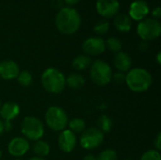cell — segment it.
Listing matches in <instances>:
<instances>
[{"instance_id":"6da1fadb","label":"cell","mask_w":161,"mask_h":160,"mask_svg":"<svg viewBox=\"0 0 161 160\" xmlns=\"http://www.w3.org/2000/svg\"><path fill=\"white\" fill-rule=\"evenodd\" d=\"M151 74L143 68L130 69L125 74V84L133 92L142 93L147 91L152 86Z\"/></svg>"},{"instance_id":"7a4b0ae2","label":"cell","mask_w":161,"mask_h":160,"mask_svg":"<svg viewBox=\"0 0 161 160\" xmlns=\"http://www.w3.org/2000/svg\"><path fill=\"white\" fill-rule=\"evenodd\" d=\"M80 15L73 8H62L57 14L56 25L63 34L71 35L75 33L80 27Z\"/></svg>"},{"instance_id":"3957f363","label":"cell","mask_w":161,"mask_h":160,"mask_svg":"<svg viewBox=\"0 0 161 160\" xmlns=\"http://www.w3.org/2000/svg\"><path fill=\"white\" fill-rule=\"evenodd\" d=\"M43 89L51 94H59L66 87V77L58 69L49 67L43 71L41 76Z\"/></svg>"},{"instance_id":"277c9868","label":"cell","mask_w":161,"mask_h":160,"mask_svg":"<svg viewBox=\"0 0 161 160\" xmlns=\"http://www.w3.org/2000/svg\"><path fill=\"white\" fill-rule=\"evenodd\" d=\"M44 120L47 126L56 132H61L65 130L69 122L67 113L58 106L50 107L45 112Z\"/></svg>"},{"instance_id":"5b68a950","label":"cell","mask_w":161,"mask_h":160,"mask_svg":"<svg viewBox=\"0 0 161 160\" xmlns=\"http://www.w3.org/2000/svg\"><path fill=\"white\" fill-rule=\"evenodd\" d=\"M21 131L27 141H37L44 135V126L42 122L37 117L26 116L21 124Z\"/></svg>"},{"instance_id":"8992f818","label":"cell","mask_w":161,"mask_h":160,"mask_svg":"<svg viewBox=\"0 0 161 160\" xmlns=\"http://www.w3.org/2000/svg\"><path fill=\"white\" fill-rule=\"evenodd\" d=\"M111 67L104 60H95L90 66L91 79L98 86H106L111 81L112 76Z\"/></svg>"},{"instance_id":"52a82bcc","label":"cell","mask_w":161,"mask_h":160,"mask_svg":"<svg viewBox=\"0 0 161 160\" xmlns=\"http://www.w3.org/2000/svg\"><path fill=\"white\" fill-rule=\"evenodd\" d=\"M137 31L139 36L144 41H153L160 36L161 24L158 20L156 19H143L139 23Z\"/></svg>"},{"instance_id":"ba28073f","label":"cell","mask_w":161,"mask_h":160,"mask_svg":"<svg viewBox=\"0 0 161 160\" xmlns=\"http://www.w3.org/2000/svg\"><path fill=\"white\" fill-rule=\"evenodd\" d=\"M105 134L96 127L85 129L79 139L81 147L85 150H93L99 147L104 141Z\"/></svg>"},{"instance_id":"9c48e42d","label":"cell","mask_w":161,"mask_h":160,"mask_svg":"<svg viewBox=\"0 0 161 160\" xmlns=\"http://www.w3.org/2000/svg\"><path fill=\"white\" fill-rule=\"evenodd\" d=\"M106 42L99 37H91L84 41L82 49L87 56H99L106 51Z\"/></svg>"},{"instance_id":"30bf717a","label":"cell","mask_w":161,"mask_h":160,"mask_svg":"<svg viewBox=\"0 0 161 160\" xmlns=\"http://www.w3.org/2000/svg\"><path fill=\"white\" fill-rule=\"evenodd\" d=\"M30 148L28 141L24 137L13 138L8 145V152L14 157H21L25 156Z\"/></svg>"},{"instance_id":"8fae6325","label":"cell","mask_w":161,"mask_h":160,"mask_svg":"<svg viewBox=\"0 0 161 160\" xmlns=\"http://www.w3.org/2000/svg\"><path fill=\"white\" fill-rule=\"evenodd\" d=\"M58 144L59 149L64 153H71L74 151V149L76 147L77 144V138L75 133H73L69 129H65L60 132L58 139Z\"/></svg>"},{"instance_id":"7c38bea8","label":"cell","mask_w":161,"mask_h":160,"mask_svg":"<svg viewBox=\"0 0 161 160\" xmlns=\"http://www.w3.org/2000/svg\"><path fill=\"white\" fill-rule=\"evenodd\" d=\"M96 9L100 15L109 18L118 13L120 4L118 0H97Z\"/></svg>"},{"instance_id":"4fadbf2b","label":"cell","mask_w":161,"mask_h":160,"mask_svg":"<svg viewBox=\"0 0 161 160\" xmlns=\"http://www.w3.org/2000/svg\"><path fill=\"white\" fill-rule=\"evenodd\" d=\"M20 73L18 64L10 59L0 61V77L5 80H10L17 77Z\"/></svg>"},{"instance_id":"5bb4252c","label":"cell","mask_w":161,"mask_h":160,"mask_svg":"<svg viewBox=\"0 0 161 160\" xmlns=\"http://www.w3.org/2000/svg\"><path fill=\"white\" fill-rule=\"evenodd\" d=\"M149 12V7L147 3L143 0L134 1L130 6L129 15L133 20L142 21Z\"/></svg>"},{"instance_id":"9a60e30c","label":"cell","mask_w":161,"mask_h":160,"mask_svg":"<svg viewBox=\"0 0 161 160\" xmlns=\"http://www.w3.org/2000/svg\"><path fill=\"white\" fill-rule=\"evenodd\" d=\"M20 114V106L14 102H6L1 105L0 117L5 122H11Z\"/></svg>"},{"instance_id":"2e32d148","label":"cell","mask_w":161,"mask_h":160,"mask_svg":"<svg viewBox=\"0 0 161 160\" xmlns=\"http://www.w3.org/2000/svg\"><path fill=\"white\" fill-rule=\"evenodd\" d=\"M113 65L121 73H127L132 66L131 57L125 52H119L115 55L113 58Z\"/></svg>"},{"instance_id":"e0dca14e","label":"cell","mask_w":161,"mask_h":160,"mask_svg":"<svg viewBox=\"0 0 161 160\" xmlns=\"http://www.w3.org/2000/svg\"><path fill=\"white\" fill-rule=\"evenodd\" d=\"M113 23L116 28L121 32H128L132 26L131 18L126 14H118L115 17Z\"/></svg>"},{"instance_id":"ac0fdd59","label":"cell","mask_w":161,"mask_h":160,"mask_svg":"<svg viewBox=\"0 0 161 160\" xmlns=\"http://www.w3.org/2000/svg\"><path fill=\"white\" fill-rule=\"evenodd\" d=\"M91 65H92V58L91 57L87 55H78L74 58L72 62L73 68L78 72H81L90 68Z\"/></svg>"},{"instance_id":"d6986e66","label":"cell","mask_w":161,"mask_h":160,"mask_svg":"<svg viewBox=\"0 0 161 160\" xmlns=\"http://www.w3.org/2000/svg\"><path fill=\"white\" fill-rule=\"evenodd\" d=\"M85 85V78L82 74L74 73L66 77V86L73 90H78Z\"/></svg>"},{"instance_id":"ffe728a7","label":"cell","mask_w":161,"mask_h":160,"mask_svg":"<svg viewBox=\"0 0 161 160\" xmlns=\"http://www.w3.org/2000/svg\"><path fill=\"white\" fill-rule=\"evenodd\" d=\"M32 150L37 157L43 158L50 154L51 148H50V145L46 141L39 140V141H35V143L33 144Z\"/></svg>"},{"instance_id":"44dd1931","label":"cell","mask_w":161,"mask_h":160,"mask_svg":"<svg viewBox=\"0 0 161 160\" xmlns=\"http://www.w3.org/2000/svg\"><path fill=\"white\" fill-rule=\"evenodd\" d=\"M69 130H71L73 133H82L86 129V122L81 118H74L71 121L68 122Z\"/></svg>"},{"instance_id":"7402d4cb","label":"cell","mask_w":161,"mask_h":160,"mask_svg":"<svg viewBox=\"0 0 161 160\" xmlns=\"http://www.w3.org/2000/svg\"><path fill=\"white\" fill-rule=\"evenodd\" d=\"M97 125H98L97 128L105 134L111 130L113 123L111 118L108 117V115H101L97 120Z\"/></svg>"},{"instance_id":"603a6c76","label":"cell","mask_w":161,"mask_h":160,"mask_svg":"<svg viewBox=\"0 0 161 160\" xmlns=\"http://www.w3.org/2000/svg\"><path fill=\"white\" fill-rule=\"evenodd\" d=\"M16 79H17L18 83L23 87H29L33 81V77H32L31 73L28 71H25V70L20 71Z\"/></svg>"},{"instance_id":"cb8c5ba5","label":"cell","mask_w":161,"mask_h":160,"mask_svg":"<svg viewBox=\"0 0 161 160\" xmlns=\"http://www.w3.org/2000/svg\"><path fill=\"white\" fill-rule=\"evenodd\" d=\"M105 42H106V47H108L111 52H114L116 54L121 52L122 47H123V43H122L120 39L115 38V37H111V38H108L107 40V41H105Z\"/></svg>"},{"instance_id":"d4e9b609","label":"cell","mask_w":161,"mask_h":160,"mask_svg":"<svg viewBox=\"0 0 161 160\" xmlns=\"http://www.w3.org/2000/svg\"><path fill=\"white\" fill-rule=\"evenodd\" d=\"M118 156L115 150L113 149H106L102 151L98 157H96V160H117Z\"/></svg>"},{"instance_id":"484cf974","label":"cell","mask_w":161,"mask_h":160,"mask_svg":"<svg viewBox=\"0 0 161 160\" xmlns=\"http://www.w3.org/2000/svg\"><path fill=\"white\" fill-rule=\"evenodd\" d=\"M108 29H109V23L108 21H100L93 27L94 32L98 35H105L108 31Z\"/></svg>"},{"instance_id":"4316f807","label":"cell","mask_w":161,"mask_h":160,"mask_svg":"<svg viewBox=\"0 0 161 160\" xmlns=\"http://www.w3.org/2000/svg\"><path fill=\"white\" fill-rule=\"evenodd\" d=\"M140 160H161L160 152L156 149L148 150L141 157Z\"/></svg>"},{"instance_id":"83f0119b","label":"cell","mask_w":161,"mask_h":160,"mask_svg":"<svg viewBox=\"0 0 161 160\" xmlns=\"http://www.w3.org/2000/svg\"><path fill=\"white\" fill-rule=\"evenodd\" d=\"M111 81H113L116 85H122V84L125 83V74L121 72L112 74Z\"/></svg>"},{"instance_id":"f1b7e54d","label":"cell","mask_w":161,"mask_h":160,"mask_svg":"<svg viewBox=\"0 0 161 160\" xmlns=\"http://www.w3.org/2000/svg\"><path fill=\"white\" fill-rule=\"evenodd\" d=\"M154 146L157 151L161 150V133H158L154 140Z\"/></svg>"},{"instance_id":"f546056e","label":"cell","mask_w":161,"mask_h":160,"mask_svg":"<svg viewBox=\"0 0 161 160\" xmlns=\"http://www.w3.org/2000/svg\"><path fill=\"white\" fill-rule=\"evenodd\" d=\"M64 0H51V5L56 9H61L63 8Z\"/></svg>"},{"instance_id":"4dcf8cb0","label":"cell","mask_w":161,"mask_h":160,"mask_svg":"<svg viewBox=\"0 0 161 160\" xmlns=\"http://www.w3.org/2000/svg\"><path fill=\"white\" fill-rule=\"evenodd\" d=\"M3 127H4V132L10 131L12 129L11 122H5V121H3Z\"/></svg>"},{"instance_id":"1f68e13d","label":"cell","mask_w":161,"mask_h":160,"mask_svg":"<svg viewBox=\"0 0 161 160\" xmlns=\"http://www.w3.org/2000/svg\"><path fill=\"white\" fill-rule=\"evenodd\" d=\"M138 48H139V50H141V51H146V50L148 49V43H147V41H142V42H141V43L139 44Z\"/></svg>"},{"instance_id":"d6a6232c","label":"cell","mask_w":161,"mask_h":160,"mask_svg":"<svg viewBox=\"0 0 161 160\" xmlns=\"http://www.w3.org/2000/svg\"><path fill=\"white\" fill-rule=\"evenodd\" d=\"M152 14H153V16H154V17H156V18H159V17L161 16V8H159V7L156 8L153 10Z\"/></svg>"},{"instance_id":"836d02e7","label":"cell","mask_w":161,"mask_h":160,"mask_svg":"<svg viewBox=\"0 0 161 160\" xmlns=\"http://www.w3.org/2000/svg\"><path fill=\"white\" fill-rule=\"evenodd\" d=\"M83 160H96V157L94 155H92V154H89V155H86Z\"/></svg>"},{"instance_id":"e575fe53","label":"cell","mask_w":161,"mask_h":160,"mask_svg":"<svg viewBox=\"0 0 161 160\" xmlns=\"http://www.w3.org/2000/svg\"><path fill=\"white\" fill-rule=\"evenodd\" d=\"M64 1L69 5H75L76 3L79 2V0H64Z\"/></svg>"},{"instance_id":"d590c367","label":"cell","mask_w":161,"mask_h":160,"mask_svg":"<svg viewBox=\"0 0 161 160\" xmlns=\"http://www.w3.org/2000/svg\"><path fill=\"white\" fill-rule=\"evenodd\" d=\"M157 62H158V65H160L161 64V53L160 52H158V55H157Z\"/></svg>"},{"instance_id":"8d00e7d4","label":"cell","mask_w":161,"mask_h":160,"mask_svg":"<svg viewBox=\"0 0 161 160\" xmlns=\"http://www.w3.org/2000/svg\"><path fill=\"white\" fill-rule=\"evenodd\" d=\"M4 133V127H3V121L0 119V136Z\"/></svg>"},{"instance_id":"74e56055","label":"cell","mask_w":161,"mask_h":160,"mask_svg":"<svg viewBox=\"0 0 161 160\" xmlns=\"http://www.w3.org/2000/svg\"><path fill=\"white\" fill-rule=\"evenodd\" d=\"M29 160H45L42 157H31Z\"/></svg>"},{"instance_id":"f35d334b","label":"cell","mask_w":161,"mask_h":160,"mask_svg":"<svg viewBox=\"0 0 161 160\" xmlns=\"http://www.w3.org/2000/svg\"><path fill=\"white\" fill-rule=\"evenodd\" d=\"M1 157H2V152H1V150H0V159H1Z\"/></svg>"},{"instance_id":"ab89813d","label":"cell","mask_w":161,"mask_h":160,"mask_svg":"<svg viewBox=\"0 0 161 160\" xmlns=\"http://www.w3.org/2000/svg\"><path fill=\"white\" fill-rule=\"evenodd\" d=\"M15 160H25V159H23V158H17V159H15Z\"/></svg>"},{"instance_id":"60d3db41","label":"cell","mask_w":161,"mask_h":160,"mask_svg":"<svg viewBox=\"0 0 161 160\" xmlns=\"http://www.w3.org/2000/svg\"><path fill=\"white\" fill-rule=\"evenodd\" d=\"M1 105H2V104H1V100H0V108H1Z\"/></svg>"},{"instance_id":"b9f144b4","label":"cell","mask_w":161,"mask_h":160,"mask_svg":"<svg viewBox=\"0 0 161 160\" xmlns=\"http://www.w3.org/2000/svg\"><path fill=\"white\" fill-rule=\"evenodd\" d=\"M125 160H131V159H125Z\"/></svg>"}]
</instances>
